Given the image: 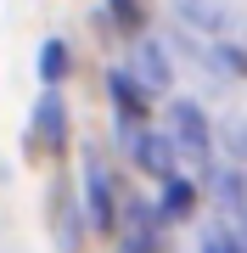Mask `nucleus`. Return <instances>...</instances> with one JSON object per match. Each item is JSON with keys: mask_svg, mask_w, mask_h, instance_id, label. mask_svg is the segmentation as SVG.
<instances>
[{"mask_svg": "<svg viewBox=\"0 0 247 253\" xmlns=\"http://www.w3.org/2000/svg\"><path fill=\"white\" fill-rule=\"evenodd\" d=\"M219 141H225L230 163H247V124H242V118H225V124H219Z\"/></svg>", "mask_w": 247, "mask_h": 253, "instance_id": "obj_13", "label": "nucleus"}, {"mask_svg": "<svg viewBox=\"0 0 247 253\" xmlns=\"http://www.w3.org/2000/svg\"><path fill=\"white\" fill-rule=\"evenodd\" d=\"M208 68L247 84V45H236V40H213V45H208Z\"/></svg>", "mask_w": 247, "mask_h": 253, "instance_id": "obj_12", "label": "nucleus"}, {"mask_svg": "<svg viewBox=\"0 0 247 253\" xmlns=\"http://www.w3.org/2000/svg\"><path fill=\"white\" fill-rule=\"evenodd\" d=\"M169 135H174V146H180V158L202 163V174L213 169L219 124L208 118V107H202V101H191V96H174V101H169Z\"/></svg>", "mask_w": 247, "mask_h": 253, "instance_id": "obj_1", "label": "nucleus"}, {"mask_svg": "<svg viewBox=\"0 0 247 253\" xmlns=\"http://www.w3.org/2000/svg\"><path fill=\"white\" fill-rule=\"evenodd\" d=\"M213 191V203L225 208L230 219H247V174H242V163H225V169H208L202 174Z\"/></svg>", "mask_w": 247, "mask_h": 253, "instance_id": "obj_8", "label": "nucleus"}, {"mask_svg": "<svg viewBox=\"0 0 247 253\" xmlns=\"http://www.w3.org/2000/svg\"><path fill=\"white\" fill-rule=\"evenodd\" d=\"M34 68H39V84H45V90H62V84L73 79V68H79L73 62V45H68L62 34H51L45 45H39V62Z\"/></svg>", "mask_w": 247, "mask_h": 253, "instance_id": "obj_10", "label": "nucleus"}, {"mask_svg": "<svg viewBox=\"0 0 247 253\" xmlns=\"http://www.w3.org/2000/svg\"><path fill=\"white\" fill-rule=\"evenodd\" d=\"M101 23L112 34H124V40H141V34H152V6L146 0H107L101 6Z\"/></svg>", "mask_w": 247, "mask_h": 253, "instance_id": "obj_9", "label": "nucleus"}, {"mask_svg": "<svg viewBox=\"0 0 247 253\" xmlns=\"http://www.w3.org/2000/svg\"><path fill=\"white\" fill-rule=\"evenodd\" d=\"M197 208H202V180L169 174V180L157 186V219H163V225H185V219H197Z\"/></svg>", "mask_w": 247, "mask_h": 253, "instance_id": "obj_6", "label": "nucleus"}, {"mask_svg": "<svg viewBox=\"0 0 247 253\" xmlns=\"http://www.w3.org/2000/svg\"><path fill=\"white\" fill-rule=\"evenodd\" d=\"M118 141H124V158H129L135 174H146L157 186H163L169 174H180V146H174L169 129H152V124L129 129V124H118Z\"/></svg>", "mask_w": 247, "mask_h": 253, "instance_id": "obj_2", "label": "nucleus"}, {"mask_svg": "<svg viewBox=\"0 0 247 253\" xmlns=\"http://www.w3.org/2000/svg\"><path fill=\"white\" fill-rule=\"evenodd\" d=\"M68 141H73V113H68L62 90H45L28 118V158H62Z\"/></svg>", "mask_w": 247, "mask_h": 253, "instance_id": "obj_4", "label": "nucleus"}, {"mask_svg": "<svg viewBox=\"0 0 247 253\" xmlns=\"http://www.w3.org/2000/svg\"><path fill=\"white\" fill-rule=\"evenodd\" d=\"M202 253H247V242L236 231H208V242H202Z\"/></svg>", "mask_w": 247, "mask_h": 253, "instance_id": "obj_14", "label": "nucleus"}, {"mask_svg": "<svg viewBox=\"0 0 247 253\" xmlns=\"http://www.w3.org/2000/svg\"><path fill=\"white\" fill-rule=\"evenodd\" d=\"M124 68L135 73V79L146 84L152 96H163L169 84H174V62H169V51H163V40H152V34H141V40H135V56H129Z\"/></svg>", "mask_w": 247, "mask_h": 253, "instance_id": "obj_7", "label": "nucleus"}, {"mask_svg": "<svg viewBox=\"0 0 247 253\" xmlns=\"http://www.w3.org/2000/svg\"><path fill=\"white\" fill-rule=\"evenodd\" d=\"M107 101H112V118L129 124V129L152 124V113H157V96H152L129 68H107Z\"/></svg>", "mask_w": 247, "mask_h": 253, "instance_id": "obj_5", "label": "nucleus"}, {"mask_svg": "<svg viewBox=\"0 0 247 253\" xmlns=\"http://www.w3.org/2000/svg\"><path fill=\"white\" fill-rule=\"evenodd\" d=\"M84 219H90L96 236H118L124 231V197H118V180L112 169L101 163V152H84Z\"/></svg>", "mask_w": 247, "mask_h": 253, "instance_id": "obj_3", "label": "nucleus"}, {"mask_svg": "<svg viewBox=\"0 0 247 253\" xmlns=\"http://www.w3.org/2000/svg\"><path fill=\"white\" fill-rule=\"evenodd\" d=\"M84 231H90V219H84V203H62L56 208V242H62V253H84Z\"/></svg>", "mask_w": 247, "mask_h": 253, "instance_id": "obj_11", "label": "nucleus"}]
</instances>
